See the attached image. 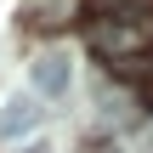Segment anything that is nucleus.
I'll return each instance as SVG.
<instances>
[{
	"instance_id": "f257e3e1",
	"label": "nucleus",
	"mask_w": 153,
	"mask_h": 153,
	"mask_svg": "<svg viewBox=\"0 0 153 153\" xmlns=\"http://www.w3.org/2000/svg\"><path fill=\"white\" fill-rule=\"evenodd\" d=\"M28 79H34L40 97H68V85H74V62H68V51H40V57L28 62Z\"/></svg>"
},
{
	"instance_id": "f03ea898",
	"label": "nucleus",
	"mask_w": 153,
	"mask_h": 153,
	"mask_svg": "<svg viewBox=\"0 0 153 153\" xmlns=\"http://www.w3.org/2000/svg\"><path fill=\"white\" fill-rule=\"evenodd\" d=\"M91 45L114 62V57H131V51H142V28H125V23H97L91 28Z\"/></svg>"
},
{
	"instance_id": "7ed1b4c3",
	"label": "nucleus",
	"mask_w": 153,
	"mask_h": 153,
	"mask_svg": "<svg viewBox=\"0 0 153 153\" xmlns=\"http://www.w3.org/2000/svg\"><path fill=\"white\" fill-rule=\"evenodd\" d=\"M34 125H40V102H34V97H23V91H11V97H6V108H0V136H11V142H17V136H23V131H34Z\"/></svg>"
},
{
	"instance_id": "20e7f679",
	"label": "nucleus",
	"mask_w": 153,
	"mask_h": 153,
	"mask_svg": "<svg viewBox=\"0 0 153 153\" xmlns=\"http://www.w3.org/2000/svg\"><path fill=\"white\" fill-rule=\"evenodd\" d=\"M142 102H148V108H153V79H148V85H142Z\"/></svg>"
},
{
	"instance_id": "39448f33",
	"label": "nucleus",
	"mask_w": 153,
	"mask_h": 153,
	"mask_svg": "<svg viewBox=\"0 0 153 153\" xmlns=\"http://www.w3.org/2000/svg\"><path fill=\"white\" fill-rule=\"evenodd\" d=\"M23 153H51V148H45V142H34V148H23Z\"/></svg>"
},
{
	"instance_id": "423d86ee",
	"label": "nucleus",
	"mask_w": 153,
	"mask_h": 153,
	"mask_svg": "<svg viewBox=\"0 0 153 153\" xmlns=\"http://www.w3.org/2000/svg\"><path fill=\"white\" fill-rule=\"evenodd\" d=\"M102 153H114V148H102Z\"/></svg>"
}]
</instances>
